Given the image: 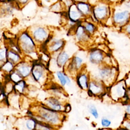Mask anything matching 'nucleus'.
Instances as JSON below:
<instances>
[{"instance_id":"7c9ffc66","label":"nucleus","mask_w":130,"mask_h":130,"mask_svg":"<svg viewBox=\"0 0 130 130\" xmlns=\"http://www.w3.org/2000/svg\"><path fill=\"white\" fill-rule=\"evenodd\" d=\"M53 126L44 122L38 121L35 130H53Z\"/></svg>"},{"instance_id":"39448f33","label":"nucleus","mask_w":130,"mask_h":130,"mask_svg":"<svg viewBox=\"0 0 130 130\" xmlns=\"http://www.w3.org/2000/svg\"><path fill=\"white\" fill-rule=\"evenodd\" d=\"M26 30L30 35L38 47L39 46H44L52 36L50 29L43 25H32Z\"/></svg>"},{"instance_id":"393cba45","label":"nucleus","mask_w":130,"mask_h":130,"mask_svg":"<svg viewBox=\"0 0 130 130\" xmlns=\"http://www.w3.org/2000/svg\"><path fill=\"white\" fill-rule=\"evenodd\" d=\"M28 89L27 83L24 79L14 84V91L19 94H24Z\"/></svg>"},{"instance_id":"2f4dec72","label":"nucleus","mask_w":130,"mask_h":130,"mask_svg":"<svg viewBox=\"0 0 130 130\" xmlns=\"http://www.w3.org/2000/svg\"><path fill=\"white\" fill-rule=\"evenodd\" d=\"M16 5L17 8L22 9L25 7L31 0H12Z\"/></svg>"},{"instance_id":"49530a36","label":"nucleus","mask_w":130,"mask_h":130,"mask_svg":"<svg viewBox=\"0 0 130 130\" xmlns=\"http://www.w3.org/2000/svg\"><path fill=\"white\" fill-rule=\"evenodd\" d=\"M127 117V118H129V119H130V116H128V117Z\"/></svg>"},{"instance_id":"f3484780","label":"nucleus","mask_w":130,"mask_h":130,"mask_svg":"<svg viewBox=\"0 0 130 130\" xmlns=\"http://www.w3.org/2000/svg\"><path fill=\"white\" fill-rule=\"evenodd\" d=\"M43 104L52 110L57 112H64V105H63V103L56 97L50 96L44 100V104Z\"/></svg>"},{"instance_id":"9b49d317","label":"nucleus","mask_w":130,"mask_h":130,"mask_svg":"<svg viewBox=\"0 0 130 130\" xmlns=\"http://www.w3.org/2000/svg\"><path fill=\"white\" fill-rule=\"evenodd\" d=\"M31 77L36 83L43 84L47 76V70L43 63H32Z\"/></svg>"},{"instance_id":"7ed1b4c3","label":"nucleus","mask_w":130,"mask_h":130,"mask_svg":"<svg viewBox=\"0 0 130 130\" xmlns=\"http://www.w3.org/2000/svg\"><path fill=\"white\" fill-rule=\"evenodd\" d=\"M17 44L22 54L27 56L37 52L38 47L27 30L19 34L17 37Z\"/></svg>"},{"instance_id":"a211bd4d","label":"nucleus","mask_w":130,"mask_h":130,"mask_svg":"<svg viewBox=\"0 0 130 130\" xmlns=\"http://www.w3.org/2000/svg\"><path fill=\"white\" fill-rule=\"evenodd\" d=\"M66 13L67 16L70 20L77 23H80L85 19L78 10L75 3L72 4L68 8Z\"/></svg>"},{"instance_id":"2eb2a0df","label":"nucleus","mask_w":130,"mask_h":130,"mask_svg":"<svg viewBox=\"0 0 130 130\" xmlns=\"http://www.w3.org/2000/svg\"><path fill=\"white\" fill-rule=\"evenodd\" d=\"M55 54L56 55L54 59L55 64L59 69H63L66 67L73 56H71L69 51L64 49V48Z\"/></svg>"},{"instance_id":"37998d69","label":"nucleus","mask_w":130,"mask_h":130,"mask_svg":"<svg viewBox=\"0 0 130 130\" xmlns=\"http://www.w3.org/2000/svg\"><path fill=\"white\" fill-rule=\"evenodd\" d=\"M74 3L77 2H88V0H73Z\"/></svg>"},{"instance_id":"4be33fe9","label":"nucleus","mask_w":130,"mask_h":130,"mask_svg":"<svg viewBox=\"0 0 130 130\" xmlns=\"http://www.w3.org/2000/svg\"><path fill=\"white\" fill-rule=\"evenodd\" d=\"M21 54H22L19 52L11 48H8L7 51V60L16 65L23 60Z\"/></svg>"},{"instance_id":"a19ab883","label":"nucleus","mask_w":130,"mask_h":130,"mask_svg":"<svg viewBox=\"0 0 130 130\" xmlns=\"http://www.w3.org/2000/svg\"><path fill=\"white\" fill-rule=\"evenodd\" d=\"M126 97L128 101L130 102V87H127L126 91Z\"/></svg>"},{"instance_id":"20e7f679","label":"nucleus","mask_w":130,"mask_h":130,"mask_svg":"<svg viewBox=\"0 0 130 130\" xmlns=\"http://www.w3.org/2000/svg\"><path fill=\"white\" fill-rule=\"evenodd\" d=\"M127 88V86L124 79L117 80L108 88L107 93L113 101L123 104L128 102L126 97Z\"/></svg>"},{"instance_id":"0eeeda50","label":"nucleus","mask_w":130,"mask_h":130,"mask_svg":"<svg viewBox=\"0 0 130 130\" xmlns=\"http://www.w3.org/2000/svg\"><path fill=\"white\" fill-rule=\"evenodd\" d=\"M87 91L89 96L99 98L107 93L108 88L100 80L91 77Z\"/></svg>"},{"instance_id":"79ce46f5","label":"nucleus","mask_w":130,"mask_h":130,"mask_svg":"<svg viewBox=\"0 0 130 130\" xmlns=\"http://www.w3.org/2000/svg\"><path fill=\"white\" fill-rule=\"evenodd\" d=\"M104 2H106L109 4H110V3H114L115 2H116L117 0H102Z\"/></svg>"},{"instance_id":"423d86ee","label":"nucleus","mask_w":130,"mask_h":130,"mask_svg":"<svg viewBox=\"0 0 130 130\" xmlns=\"http://www.w3.org/2000/svg\"><path fill=\"white\" fill-rule=\"evenodd\" d=\"M111 11L110 4L101 0L92 5V13L91 16L94 22H104L108 20ZM94 22V21H93Z\"/></svg>"},{"instance_id":"6e6552de","label":"nucleus","mask_w":130,"mask_h":130,"mask_svg":"<svg viewBox=\"0 0 130 130\" xmlns=\"http://www.w3.org/2000/svg\"><path fill=\"white\" fill-rule=\"evenodd\" d=\"M66 45V42L64 39L52 36L43 46L45 47V51L51 56L62 50Z\"/></svg>"},{"instance_id":"aec40b11","label":"nucleus","mask_w":130,"mask_h":130,"mask_svg":"<svg viewBox=\"0 0 130 130\" xmlns=\"http://www.w3.org/2000/svg\"><path fill=\"white\" fill-rule=\"evenodd\" d=\"M15 8H17V7L12 0L0 2V15L2 16L11 15Z\"/></svg>"},{"instance_id":"9d476101","label":"nucleus","mask_w":130,"mask_h":130,"mask_svg":"<svg viewBox=\"0 0 130 130\" xmlns=\"http://www.w3.org/2000/svg\"><path fill=\"white\" fill-rule=\"evenodd\" d=\"M111 18L113 24L116 27L122 28L130 23V11L123 10L114 12Z\"/></svg>"},{"instance_id":"72a5a7b5","label":"nucleus","mask_w":130,"mask_h":130,"mask_svg":"<svg viewBox=\"0 0 130 130\" xmlns=\"http://www.w3.org/2000/svg\"><path fill=\"white\" fill-rule=\"evenodd\" d=\"M14 83L11 81H9L7 83L5 86V91L7 93H11L12 91H14Z\"/></svg>"},{"instance_id":"473e14b6","label":"nucleus","mask_w":130,"mask_h":130,"mask_svg":"<svg viewBox=\"0 0 130 130\" xmlns=\"http://www.w3.org/2000/svg\"><path fill=\"white\" fill-rule=\"evenodd\" d=\"M100 123L103 128H109L112 124V121L109 118L106 117H103L101 119Z\"/></svg>"},{"instance_id":"cd10ccee","label":"nucleus","mask_w":130,"mask_h":130,"mask_svg":"<svg viewBox=\"0 0 130 130\" xmlns=\"http://www.w3.org/2000/svg\"><path fill=\"white\" fill-rule=\"evenodd\" d=\"M87 110L91 116L95 119L99 118V113L96 106L93 104H89L87 106Z\"/></svg>"},{"instance_id":"b1692460","label":"nucleus","mask_w":130,"mask_h":130,"mask_svg":"<svg viewBox=\"0 0 130 130\" xmlns=\"http://www.w3.org/2000/svg\"><path fill=\"white\" fill-rule=\"evenodd\" d=\"M50 10L55 13H62L67 11V9L64 5L59 0L56 1L50 5Z\"/></svg>"},{"instance_id":"c03bdc74","label":"nucleus","mask_w":130,"mask_h":130,"mask_svg":"<svg viewBox=\"0 0 130 130\" xmlns=\"http://www.w3.org/2000/svg\"><path fill=\"white\" fill-rule=\"evenodd\" d=\"M115 130H127V129H126V128H124L123 127H122V126H120V127H119L118 128H116V129H115Z\"/></svg>"},{"instance_id":"f704fd0d","label":"nucleus","mask_w":130,"mask_h":130,"mask_svg":"<svg viewBox=\"0 0 130 130\" xmlns=\"http://www.w3.org/2000/svg\"><path fill=\"white\" fill-rule=\"evenodd\" d=\"M127 130H130V119L125 117L121 122V125Z\"/></svg>"},{"instance_id":"4468645a","label":"nucleus","mask_w":130,"mask_h":130,"mask_svg":"<svg viewBox=\"0 0 130 130\" xmlns=\"http://www.w3.org/2000/svg\"><path fill=\"white\" fill-rule=\"evenodd\" d=\"M74 35L76 42L81 45L87 43L89 41L91 37L85 31L81 23H78L74 27Z\"/></svg>"},{"instance_id":"a18cd8bd","label":"nucleus","mask_w":130,"mask_h":130,"mask_svg":"<svg viewBox=\"0 0 130 130\" xmlns=\"http://www.w3.org/2000/svg\"><path fill=\"white\" fill-rule=\"evenodd\" d=\"M12 0H0V2H8V1H10Z\"/></svg>"},{"instance_id":"c85d7f7f","label":"nucleus","mask_w":130,"mask_h":130,"mask_svg":"<svg viewBox=\"0 0 130 130\" xmlns=\"http://www.w3.org/2000/svg\"><path fill=\"white\" fill-rule=\"evenodd\" d=\"M37 121L34 118H29L25 120V126L28 130H35Z\"/></svg>"},{"instance_id":"bb28decb","label":"nucleus","mask_w":130,"mask_h":130,"mask_svg":"<svg viewBox=\"0 0 130 130\" xmlns=\"http://www.w3.org/2000/svg\"><path fill=\"white\" fill-rule=\"evenodd\" d=\"M8 49V48L7 47H0V68L7 60Z\"/></svg>"},{"instance_id":"a878e982","label":"nucleus","mask_w":130,"mask_h":130,"mask_svg":"<svg viewBox=\"0 0 130 130\" xmlns=\"http://www.w3.org/2000/svg\"><path fill=\"white\" fill-rule=\"evenodd\" d=\"M15 64L9 60H7L1 67L0 70L3 73L9 75L15 69Z\"/></svg>"},{"instance_id":"f03ea898","label":"nucleus","mask_w":130,"mask_h":130,"mask_svg":"<svg viewBox=\"0 0 130 130\" xmlns=\"http://www.w3.org/2000/svg\"><path fill=\"white\" fill-rule=\"evenodd\" d=\"M118 75L117 67L103 64L98 66L95 74L91 77L100 80L108 88L117 80Z\"/></svg>"},{"instance_id":"6ab92c4d","label":"nucleus","mask_w":130,"mask_h":130,"mask_svg":"<svg viewBox=\"0 0 130 130\" xmlns=\"http://www.w3.org/2000/svg\"><path fill=\"white\" fill-rule=\"evenodd\" d=\"M76 6L85 18L90 17L92 13V5L88 2H81L75 3Z\"/></svg>"},{"instance_id":"4c0bfd02","label":"nucleus","mask_w":130,"mask_h":130,"mask_svg":"<svg viewBox=\"0 0 130 130\" xmlns=\"http://www.w3.org/2000/svg\"><path fill=\"white\" fill-rule=\"evenodd\" d=\"M122 28H123L124 32L126 34H127V35L130 36V23H129L128 24H127V25L124 26Z\"/></svg>"},{"instance_id":"c756f323","label":"nucleus","mask_w":130,"mask_h":130,"mask_svg":"<svg viewBox=\"0 0 130 130\" xmlns=\"http://www.w3.org/2000/svg\"><path fill=\"white\" fill-rule=\"evenodd\" d=\"M9 79L10 81L13 82L14 84L19 82L20 81L24 79L22 78V77L15 70H14L12 72H11L9 75Z\"/></svg>"},{"instance_id":"e433bc0d","label":"nucleus","mask_w":130,"mask_h":130,"mask_svg":"<svg viewBox=\"0 0 130 130\" xmlns=\"http://www.w3.org/2000/svg\"><path fill=\"white\" fill-rule=\"evenodd\" d=\"M65 6L66 9L68 10V8L74 3L73 0H59Z\"/></svg>"},{"instance_id":"412c9836","label":"nucleus","mask_w":130,"mask_h":130,"mask_svg":"<svg viewBox=\"0 0 130 130\" xmlns=\"http://www.w3.org/2000/svg\"><path fill=\"white\" fill-rule=\"evenodd\" d=\"M55 76L59 82V83L62 87L66 86H70L72 84V79L70 76L63 71H57L55 73Z\"/></svg>"},{"instance_id":"dca6fc26","label":"nucleus","mask_w":130,"mask_h":130,"mask_svg":"<svg viewBox=\"0 0 130 130\" xmlns=\"http://www.w3.org/2000/svg\"><path fill=\"white\" fill-rule=\"evenodd\" d=\"M32 63L22 60L15 65L14 70L17 72L23 79L27 78L31 75Z\"/></svg>"},{"instance_id":"f8f14e48","label":"nucleus","mask_w":130,"mask_h":130,"mask_svg":"<svg viewBox=\"0 0 130 130\" xmlns=\"http://www.w3.org/2000/svg\"><path fill=\"white\" fill-rule=\"evenodd\" d=\"M106 56L105 52L99 48L91 49L87 54L89 62L91 64L96 66L104 64Z\"/></svg>"},{"instance_id":"1a4fd4ad","label":"nucleus","mask_w":130,"mask_h":130,"mask_svg":"<svg viewBox=\"0 0 130 130\" xmlns=\"http://www.w3.org/2000/svg\"><path fill=\"white\" fill-rule=\"evenodd\" d=\"M67 70L71 76H76L77 74L84 68V57L80 53L73 55L67 66Z\"/></svg>"},{"instance_id":"c9c22d12","label":"nucleus","mask_w":130,"mask_h":130,"mask_svg":"<svg viewBox=\"0 0 130 130\" xmlns=\"http://www.w3.org/2000/svg\"><path fill=\"white\" fill-rule=\"evenodd\" d=\"M124 110L125 112V117L130 116V102L128 101L123 104Z\"/></svg>"},{"instance_id":"f257e3e1","label":"nucleus","mask_w":130,"mask_h":130,"mask_svg":"<svg viewBox=\"0 0 130 130\" xmlns=\"http://www.w3.org/2000/svg\"><path fill=\"white\" fill-rule=\"evenodd\" d=\"M34 118L37 121L48 124L53 127L61 124L63 120L62 112L52 110L43 104L36 108Z\"/></svg>"},{"instance_id":"ddd939ff","label":"nucleus","mask_w":130,"mask_h":130,"mask_svg":"<svg viewBox=\"0 0 130 130\" xmlns=\"http://www.w3.org/2000/svg\"><path fill=\"white\" fill-rule=\"evenodd\" d=\"M75 78L78 87L82 90L87 91L91 79V75L85 67L77 74Z\"/></svg>"},{"instance_id":"5701e85b","label":"nucleus","mask_w":130,"mask_h":130,"mask_svg":"<svg viewBox=\"0 0 130 130\" xmlns=\"http://www.w3.org/2000/svg\"><path fill=\"white\" fill-rule=\"evenodd\" d=\"M80 23L83 26L85 31L91 36L94 34L97 29V27L93 21L87 20L85 18Z\"/></svg>"},{"instance_id":"58836bf2","label":"nucleus","mask_w":130,"mask_h":130,"mask_svg":"<svg viewBox=\"0 0 130 130\" xmlns=\"http://www.w3.org/2000/svg\"><path fill=\"white\" fill-rule=\"evenodd\" d=\"M72 108H71V106L69 104H66L64 105V112L66 113H68L70 112V111L71 110Z\"/></svg>"},{"instance_id":"ea45409f","label":"nucleus","mask_w":130,"mask_h":130,"mask_svg":"<svg viewBox=\"0 0 130 130\" xmlns=\"http://www.w3.org/2000/svg\"><path fill=\"white\" fill-rule=\"evenodd\" d=\"M126 85L127 86V87H130V76L128 75V76L124 79Z\"/></svg>"}]
</instances>
